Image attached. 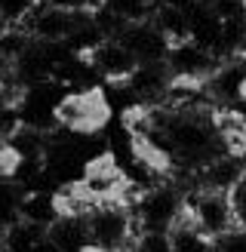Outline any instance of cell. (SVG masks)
I'll list each match as a JSON object with an SVG mask.
<instances>
[{"mask_svg": "<svg viewBox=\"0 0 246 252\" xmlns=\"http://www.w3.org/2000/svg\"><path fill=\"white\" fill-rule=\"evenodd\" d=\"M160 6V0H102V12L114 16L123 25L148 22L154 16V9Z\"/></svg>", "mask_w": 246, "mask_h": 252, "instance_id": "obj_11", "label": "cell"}, {"mask_svg": "<svg viewBox=\"0 0 246 252\" xmlns=\"http://www.w3.org/2000/svg\"><path fill=\"white\" fill-rule=\"evenodd\" d=\"M86 228H90L92 243L108 246L114 252H123L139 237L132 206H126V203H98L95 209L86 212Z\"/></svg>", "mask_w": 246, "mask_h": 252, "instance_id": "obj_3", "label": "cell"}, {"mask_svg": "<svg viewBox=\"0 0 246 252\" xmlns=\"http://www.w3.org/2000/svg\"><path fill=\"white\" fill-rule=\"evenodd\" d=\"M182 212H184V188L172 182L148 188L132 203V216L139 231H169Z\"/></svg>", "mask_w": 246, "mask_h": 252, "instance_id": "obj_2", "label": "cell"}, {"mask_svg": "<svg viewBox=\"0 0 246 252\" xmlns=\"http://www.w3.org/2000/svg\"><path fill=\"white\" fill-rule=\"evenodd\" d=\"M40 3L43 0H0V16H3L6 28H22Z\"/></svg>", "mask_w": 246, "mask_h": 252, "instance_id": "obj_12", "label": "cell"}, {"mask_svg": "<svg viewBox=\"0 0 246 252\" xmlns=\"http://www.w3.org/2000/svg\"><path fill=\"white\" fill-rule=\"evenodd\" d=\"M117 40L129 49V53L139 59V65H148V62H166L169 59V49L172 43L163 37V31L148 19V22H135V25H126Z\"/></svg>", "mask_w": 246, "mask_h": 252, "instance_id": "obj_8", "label": "cell"}, {"mask_svg": "<svg viewBox=\"0 0 246 252\" xmlns=\"http://www.w3.org/2000/svg\"><path fill=\"white\" fill-rule=\"evenodd\" d=\"M56 117L65 132L90 138V135H102L108 129L114 108H111L108 90L95 83V86H86V90L65 93L62 102L56 105Z\"/></svg>", "mask_w": 246, "mask_h": 252, "instance_id": "obj_1", "label": "cell"}, {"mask_svg": "<svg viewBox=\"0 0 246 252\" xmlns=\"http://www.w3.org/2000/svg\"><path fill=\"white\" fill-rule=\"evenodd\" d=\"M49 240H53L62 252H80L90 243V228H86V216H59L46 228Z\"/></svg>", "mask_w": 246, "mask_h": 252, "instance_id": "obj_10", "label": "cell"}, {"mask_svg": "<svg viewBox=\"0 0 246 252\" xmlns=\"http://www.w3.org/2000/svg\"><path fill=\"white\" fill-rule=\"evenodd\" d=\"M215 252H246V228L234 224L231 231L215 237Z\"/></svg>", "mask_w": 246, "mask_h": 252, "instance_id": "obj_13", "label": "cell"}, {"mask_svg": "<svg viewBox=\"0 0 246 252\" xmlns=\"http://www.w3.org/2000/svg\"><path fill=\"white\" fill-rule=\"evenodd\" d=\"M166 65H169V74H172V80H191V83H206L213 74L218 71L221 62L209 53V49L203 46H197L194 40H182L169 49V59H166Z\"/></svg>", "mask_w": 246, "mask_h": 252, "instance_id": "obj_6", "label": "cell"}, {"mask_svg": "<svg viewBox=\"0 0 246 252\" xmlns=\"http://www.w3.org/2000/svg\"><path fill=\"white\" fill-rule=\"evenodd\" d=\"M184 209L191 212L194 221L200 224L213 240L237 224L234 221V209H231L228 191H213V188L191 185V188H184Z\"/></svg>", "mask_w": 246, "mask_h": 252, "instance_id": "obj_4", "label": "cell"}, {"mask_svg": "<svg viewBox=\"0 0 246 252\" xmlns=\"http://www.w3.org/2000/svg\"><path fill=\"white\" fill-rule=\"evenodd\" d=\"M86 59L92 62L95 74H98V77H102L108 86L126 83L132 74H135V68H139V59H135L129 49L117 40V37H105V40L98 43Z\"/></svg>", "mask_w": 246, "mask_h": 252, "instance_id": "obj_7", "label": "cell"}, {"mask_svg": "<svg viewBox=\"0 0 246 252\" xmlns=\"http://www.w3.org/2000/svg\"><path fill=\"white\" fill-rule=\"evenodd\" d=\"M228 200H231V209H234V221L246 228V172L237 179V185L228 191Z\"/></svg>", "mask_w": 246, "mask_h": 252, "instance_id": "obj_14", "label": "cell"}, {"mask_svg": "<svg viewBox=\"0 0 246 252\" xmlns=\"http://www.w3.org/2000/svg\"><path fill=\"white\" fill-rule=\"evenodd\" d=\"M90 19L92 16H86V12H68V9L40 3L31 12V19L22 25V31L37 43H68Z\"/></svg>", "mask_w": 246, "mask_h": 252, "instance_id": "obj_5", "label": "cell"}, {"mask_svg": "<svg viewBox=\"0 0 246 252\" xmlns=\"http://www.w3.org/2000/svg\"><path fill=\"white\" fill-rule=\"evenodd\" d=\"M19 216L31 224H40V228H49L59 216V200L56 191H43V188H34V191H25L22 194V206H19Z\"/></svg>", "mask_w": 246, "mask_h": 252, "instance_id": "obj_9", "label": "cell"}, {"mask_svg": "<svg viewBox=\"0 0 246 252\" xmlns=\"http://www.w3.org/2000/svg\"><path fill=\"white\" fill-rule=\"evenodd\" d=\"M0 148H3V138H0Z\"/></svg>", "mask_w": 246, "mask_h": 252, "instance_id": "obj_15", "label": "cell"}]
</instances>
